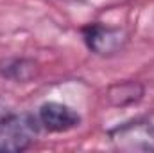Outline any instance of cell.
Returning <instances> with one entry per match:
<instances>
[{
	"label": "cell",
	"mask_w": 154,
	"mask_h": 153,
	"mask_svg": "<svg viewBox=\"0 0 154 153\" xmlns=\"http://www.w3.org/2000/svg\"><path fill=\"white\" fill-rule=\"evenodd\" d=\"M39 72V65L34 58L9 56L0 60V77L13 83H29Z\"/></svg>",
	"instance_id": "6"
},
{
	"label": "cell",
	"mask_w": 154,
	"mask_h": 153,
	"mask_svg": "<svg viewBox=\"0 0 154 153\" xmlns=\"http://www.w3.org/2000/svg\"><path fill=\"white\" fill-rule=\"evenodd\" d=\"M145 96V85L138 79L116 81L106 88V101L113 108H127L138 105Z\"/></svg>",
	"instance_id": "5"
},
{
	"label": "cell",
	"mask_w": 154,
	"mask_h": 153,
	"mask_svg": "<svg viewBox=\"0 0 154 153\" xmlns=\"http://www.w3.org/2000/svg\"><path fill=\"white\" fill-rule=\"evenodd\" d=\"M9 114H13V110H11L9 103H7L4 97H0V121H2L4 117H7Z\"/></svg>",
	"instance_id": "7"
},
{
	"label": "cell",
	"mask_w": 154,
	"mask_h": 153,
	"mask_svg": "<svg viewBox=\"0 0 154 153\" xmlns=\"http://www.w3.org/2000/svg\"><path fill=\"white\" fill-rule=\"evenodd\" d=\"M36 117H38L41 128L50 133L70 132L74 128H79L82 122V117L77 110H74L72 106L65 103H57V101H45L43 105H39Z\"/></svg>",
	"instance_id": "4"
},
{
	"label": "cell",
	"mask_w": 154,
	"mask_h": 153,
	"mask_svg": "<svg viewBox=\"0 0 154 153\" xmlns=\"http://www.w3.org/2000/svg\"><path fill=\"white\" fill-rule=\"evenodd\" d=\"M41 124L34 114H9L0 121V153L27 151L38 137Z\"/></svg>",
	"instance_id": "2"
},
{
	"label": "cell",
	"mask_w": 154,
	"mask_h": 153,
	"mask_svg": "<svg viewBox=\"0 0 154 153\" xmlns=\"http://www.w3.org/2000/svg\"><path fill=\"white\" fill-rule=\"evenodd\" d=\"M109 144L125 153H154V115H140L108 130Z\"/></svg>",
	"instance_id": "1"
},
{
	"label": "cell",
	"mask_w": 154,
	"mask_h": 153,
	"mask_svg": "<svg viewBox=\"0 0 154 153\" xmlns=\"http://www.w3.org/2000/svg\"><path fill=\"white\" fill-rule=\"evenodd\" d=\"M81 36L90 52L102 58H111L122 52L129 43V33L124 27L106 25L102 22H90L81 27Z\"/></svg>",
	"instance_id": "3"
}]
</instances>
